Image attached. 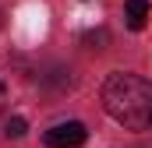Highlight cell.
I'll return each mask as SVG.
<instances>
[{"mask_svg": "<svg viewBox=\"0 0 152 148\" xmlns=\"http://www.w3.org/2000/svg\"><path fill=\"white\" fill-rule=\"evenodd\" d=\"M25 127H28V123H25L21 116H11V120L4 123V134H7V138H21V134H25Z\"/></svg>", "mask_w": 152, "mask_h": 148, "instance_id": "cell-4", "label": "cell"}, {"mask_svg": "<svg viewBox=\"0 0 152 148\" xmlns=\"http://www.w3.org/2000/svg\"><path fill=\"white\" fill-rule=\"evenodd\" d=\"M149 11H152L149 0H127V4H124V21H127V28H131V32H142L145 21H149Z\"/></svg>", "mask_w": 152, "mask_h": 148, "instance_id": "cell-3", "label": "cell"}, {"mask_svg": "<svg viewBox=\"0 0 152 148\" xmlns=\"http://www.w3.org/2000/svg\"><path fill=\"white\" fill-rule=\"evenodd\" d=\"M103 110L120 127H131V131L152 127V81L127 71L110 74L103 85Z\"/></svg>", "mask_w": 152, "mask_h": 148, "instance_id": "cell-1", "label": "cell"}, {"mask_svg": "<svg viewBox=\"0 0 152 148\" xmlns=\"http://www.w3.org/2000/svg\"><path fill=\"white\" fill-rule=\"evenodd\" d=\"M85 138H88V131H85V123H81V120L53 123V127L42 134V141H46L50 148H78V145H85Z\"/></svg>", "mask_w": 152, "mask_h": 148, "instance_id": "cell-2", "label": "cell"}]
</instances>
